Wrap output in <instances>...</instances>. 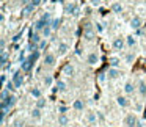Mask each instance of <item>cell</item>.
Here are the masks:
<instances>
[{
	"label": "cell",
	"instance_id": "13",
	"mask_svg": "<svg viewBox=\"0 0 146 127\" xmlns=\"http://www.w3.org/2000/svg\"><path fill=\"white\" fill-rule=\"evenodd\" d=\"M116 104H118V107H121V108H129L130 107V101H129L127 96H118Z\"/></svg>",
	"mask_w": 146,
	"mask_h": 127
},
{
	"label": "cell",
	"instance_id": "52",
	"mask_svg": "<svg viewBox=\"0 0 146 127\" xmlns=\"http://www.w3.org/2000/svg\"><path fill=\"white\" fill-rule=\"evenodd\" d=\"M42 2H44V3H47V2H49V0H42Z\"/></svg>",
	"mask_w": 146,
	"mask_h": 127
},
{
	"label": "cell",
	"instance_id": "17",
	"mask_svg": "<svg viewBox=\"0 0 146 127\" xmlns=\"http://www.w3.org/2000/svg\"><path fill=\"white\" fill-rule=\"evenodd\" d=\"M35 10H36L35 5H33V3H29V5H25V7L22 8V11H21V16L27 17V16H30V14H32Z\"/></svg>",
	"mask_w": 146,
	"mask_h": 127
},
{
	"label": "cell",
	"instance_id": "4",
	"mask_svg": "<svg viewBox=\"0 0 146 127\" xmlns=\"http://www.w3.org/2000/svg\"><path fill=\"white\" fill-rule=\"evenodd\" d=\"M138 118L135 113H129L124 116V127H138Z\"/></svg>",
	"mask_w": 146,
	"mask_h": 127
},
{
	"label": "cell",
	"instance_id": "18",
	"mask_svg": "<svg viewBox=\"0 0 146 127\" xmlns=\"http://www.w3.org/2000/svg\"><path fill=\"white\" fill-rule=\"evenodd\" d=\"M135 91H137V86L133 85V82H126L124 83V93H126V96L133 94Z\"/></svg>",
	"mask_w": 146,
	"mask_h": 127
},
{
	"label": "cell",
	"instance_id": "9",
	"mask_svg": "<svg viewBox=\"0 0 146 127\" xmlns=\"http://www.w3.org/2000/svg\"><path fill=\"white\" fill-rule=\"evenodd\" d=\"M111 47H113L115 50H124V47H127L126 46V38L116 36V38L113 39V42H111Z\"/></svg>",
	"mask_w": 146,
	"mask_h": 127
},
{
	"label": "cell",
	"instance_id": "51",
	"mask_svg": "<svg viewBox=\"0 0 146 127\" xmlns=\"http://www.w3.org/2000/svg\"><path fill=\"white\" fill-rule=\"evenodd\" d=\"M58 2H61V3H66V0H58Z\"/></svg>",
	"mask_w": 146,
	"mask_h": 127
},
{
	"label": "cell",
	"instance_id": "27",
	"mask_svg": "<svg viewBox=\"0 0 146 127\" xmlns=\"http://www.w3.org/2000/svg\"><path fill=\"white\" fill-rule=\"evenodd\" d=\"M68 50H69V46H68L66 42H60V44H58V55H60V57L66 55Z\"/></svg>",
	"mask_w": 146,
	"mask_h": 127
},
{
	"label": "cell",
	"instance_id": "34",
	"mask_svg": "<svg viewBox=\"0 0 146 127\" xmlns=\"http://www.w3.org/2000/svg\"><path fill=\"white\" fill-rule=\"evenodd\" d=\"M10 94H11V91L3 86V88H2V93H0V101H7V99L10 97Z\"/></svg>",
	"mask_w": 146,
	"mask_h": 127
},
{
	"label": "cell",
	"instance_id": "14",
	"mask_svg": "<svg viewBox=\"0 0 146 127\" xmlns=\"http://www.w3.org/2000/svg\"><path fill=\"white\" fill-rule=\"evenodd\" d=\"M74 71H76L74 64L72 63H66L63 66V69H61V74H63L64 77H71V75H74Z\"/></svg>",
	"mask_w": 146,
	"mask_h": 127
},
{
	"label": "cell",
	"instance_id": "10",
	"mask_svg": "<svg viewBox=\"0 0 146 127\" xmlns=\"http://www.w3.org/2000/svg\"><path fill=\"white\" fill-rule=\"evenodd\" d=\"M0 105H7V107H10V108L16 107V105H17V96L11 93L10 97H8L7 101H2V102H0Z\"/></svg>",
	"mask_w": 146,
	"mask_h": 127
},
{
	"label": "cell",
	"instance_id": "37",
	"mask_svg": "<svg viewBox=\"0 0 146 127\" xmlns=\"http://www.w3.org/2000/svg\"><path fill=\"white\" fill-rule=\"evenodd\" d=\"M39 19H42V21H46V22H49L50 24V21H52V16H50V13H47V11H44V13H41V17Z\"/></svg>",
	"mask_w": 146,
	"mask_h": 127
},
{
	"label": "cell",
	"instance_id": "35",
	"mask_svg": "<svg viewBox=\"0 0 146 127\" xmlns=\"http://www.w3.org/2000/svg\"><path fill=\"white\" fill-rule=\"evenodd\" d=\"M52 32H54V30H52V27H50V25H47L44 30H42V33H41L42 38H47V39H49V38H50V35H52Z\"/></svg>",
	"mask_w": 146,
	"mask_h": 127
},
{
	"label": "cell",
	"instance_id": "48",
	"mask_svg": "<svg viewBox=\"0 0 146 127\" xmlns=\"http://www.w3.org/2000/svg\"><path fill=\"white\" fill-rule=\"evenodd\" d=\"M0 47L7 49V39H5V38H2V41H0Z\"/></svg>",
	"mask_w": 146,
	"mask_h": 127
},
{
	"label": "cell",
	"instance_id": "6",
	"mask_svg": "<svg viewBox=\"0 0 146 127\" xmlns=\"http://www.w3.org/2000/svg\"><path fill=\"white\" fill-rule=\"evenodd\" d=\"M105 75H107V79H110V80H116V79H119L121 75H123V72H121V69L119 67H108L107 69V72H105Z\"/></svg>",
	"mask_w": 146,
	"mask_h": 127
},
{
	"label": "cell",
	"instance_id": "15",
	"mask_svg": "<svg viewBox=\"0 0 146 127\" xmlns=\"http://www.w3.org/2000/svg\"><path fill=\"white\" fill-rule=\"evenodd\" d=\"M57 124H58L60 127H68V126H69V118H68V114L58 113V116H57Z\"/></svg>",
	"mask_w": 146,
	"mask_h": 127
},
{
	"label": "cell",
	"instance_id": "28",
	"mask_svg": "<svg viewBox=\"0 0 146 127\" xmlns=\"http://www.w3.org/2000/svg\"><path fill=\"white\" fill-rule=\"evenodd\" d=\"M138 94L141 96V97H146V82L145 80H140L138 82Z\"/></svg>",
	"mask_w": 146,
	"mask_h": 127
},
{
	"label": "cell",
	"instance_id": "24",
	"mask_svg": "<svg viewBox=\"0 0 146 127\" xmlns=\"http://www.w3.org/2000/svg\"><path fill=\"white\" fill-rule=\"evenodd\" d=\"M66 88H68V86H66V83H64L63 82V80H58V82L57 83H55V88H54V93H64V91H66Z\"/></svg>",
	"mask_w": 146,
	"mask_h": 127
},
{
	"label": "cell",
	"instance_id": "32",
	"mask_svg": "<svg viewBox=\"0 0 146 127\" xmlns=\"http://www.w3.org/2000/svg\"><path fill=\"white\" fill-rule=\"evenodd\" d=\"M41 54H42L41 50H35V52H32V54L29 55V60H30V61H33V63H36V61H38L39 58H41Z\"/></svg>",
	"mask_w": 146,
	"mask_h": 127
},
{
	"label": "cell",
	"instance_id": "31",
	"mask_svg": "<svg viewBox=\"0 0 146 127\" xmlns=\"http://www.w3.org/2000/svg\"><path fill=\"white\" fill-rule=\"evenodd\" d=\"M133 61H135V54H133V52H127V54L124 55V63L133 64Z\"/></svg>",
	"mask_w": 146,
	"mask_h": 127
},
{
	"label": "cell",
	"instance_id": "38",
	"mask_svg": "<svg viewBox=\"0 0 146 127\" xmlns=\"http://www.w3.org/2000/svg\"><path fill=\"white\" fill-rule=\"evenodd\" d=\"M46 47H47V38H42V41L38 44V49L42 52V50H46Z\"/></svg>",
	"mask_w": 146,
	"mask_h": 127
},
{
	"label": "cell",
	"instance_id": "45",
	"mask_svg": "<svg viewBox=\"0 0 146 127\" xmlns=\"http://www.w3.org/2000/svg\"><path fill=\"white\" fill-rule=\"evenodd\" d=\"M91 5H90V7H85L83 8V14H85V16H88V14H91Z\"/></svg>",
	"mask_w": 146,
	"mask_h": 127
},
{
	"label": "cell",
	"instance_id": "7",
	"mask_svg": "<svg viewBox=\"0 0 146 127\" xmlns=\"http://www.w3.org/2000/svg\"><path fill=\"white\" fill-rule=\"evenodd\" d=\"M129 25H130V28H132L133 32H135V30H140V28H141V25H143V19L138 16V14H135V16L130 17Z\"/></svg>",
	"mask_w": 146,
	"mask_h": 127
},
{
	"label": "cell",
	"instance_id": "49",
	"mask_svg": "<svg viewBox=\"0 0 146 127\" xmlns=\"http://www.w3.org/2000/svg\"><path fill=\"white\" fill-rule=\"evenodd\" d=\"M0 22H2V25H5V14H2V16H0Z\"/></svg>",
	"mask_w": 146,
	"mask_h": 127
},
{
	"label": "cell",
	"instance_id": "46",
	"mask_svg": "<svg viewBox=\"0 0 146 127\" xmlns=\"http://www.w3.org/2000/svg\"><path fill=\"white\" fill-rule=\"evenodd\" d=\"M0 80H2V83H3V85L8 82V80H7V72H2V75H0Z\"/></svg>",
	"mask_w": 146,
	"mask_h": 127
},
{
	"label": "cell",
	"instance_id": "41",
	"mask_svg": "<svg viewBox=\"0 0 146 127\" xmlns=\"http://www.w3.org/2000/svg\"><path fill=\"white\" fill-rule=\"evenodd\" d=\"M102 3V0H90V5H91L93 8H99Z\"/></svg>",
	"mask_w": 146,
	"mask_h": 127
},
{
	"label": "cell",
	"instance_id": "11",
	"mask_svg": "<svg viewBox=\"0 0 146 127\" xmlns=\"http://www.w3.org/2000/svg\"><path fill=\"white\" fill-rule=\"evenodd\" d=\"M85 121L88 122V126H98V113L88 111V113L85 114Z\"/></svg>",
	"mask_w": 146,
	"mask_h": 127
},
{
	"label": "cell",
	"instance_id": "47",
	"mask_svg": "<svg viewBox=\"0 0 146 127\" xmlns=\"http://www.w3.org/2000/svg\"><path fill=\"white\" fill-rule=\"evenodd\" d=\"M32 3H33V5H35V7H36V8H38V7H39V5H42V3H44V2H42V0H32Z\"/></svg>",
	"mask_w": 146,
	"mask_h": 127
},
{
	"label": "cell",
	"instance_id": "43",
	"mask_svg": "<svg viewBox=\"0 0 146 127\" xmlns=\"http://www.w3.org/2000/svg\"><path fill=\"white\" fill-rule=\"evenodd\" d=\"M25 126H27V124L24 122L22 119H19V118H17V119L14 121V127H25Z\"/></svg>",
	"mask_w": 146,
	"mask_h": 127
},
{
	"label": "cell",
	"instance_id": "25",
	"mask_svg": "<svg viewBox=\"0 0 146 127\" xmlns=\"http://www.w3.org/2000/svg\"><path fill=\"white\" fill-rule=\"evenodd\" d=\"M30 96H32L33 99H39V97H42V91H41V88H38V86H33V88L30 89Z\"/></svg>",
	"mask_w": 146,
	"mask_h": 127
},
{
	"label": "cell",
	"instance_id": "36",
	"mask_svg": "<svg viewBox=\"0 0 146 127\" xmlns=\"http://www.w3.org/2000/svg\"><path fill=\"white\" fill-rule=\"evenodd\" d=\"M3 86H5V88H7V89H10L11 93H14V91H16V89H17V88H16V85H14V82H13V80H8V82L5 83Z\"/></svg>",
	"mask_w": 146,
	"mask_h": 127
},
{
	"label": "cell",
	"instance_id": "50",
	"mask_svg": "<svg viewBox=\"0 0 146 127\" xmlns=\"http://www.w3.org/2000/svg\"><path fill=\"white\" fill-rule=\"evenodd\" d=\"M25 127H36V126H33V124H27Z\"/></svg>",
	"mask_w": 146,
	"mask_h": 127
},
{
	"label": "cell",
	"instance_id": "2",
	"mask_svg": "<svg viewBox=\"0 0 146 127\" xmlns=\"http://www.w3.org/2000/svg\"><path fill=\"white\" fill-rule=\"evenodd\" d=\"M63 11H64V14H69V16H77L79 11H80V8H79V5H77L76 2L69 0V2L63 3Z\"/></svg>",
	"mask_w": 146,
	"mask_h": 127
},
{
	"label": "cell",
	"instance_id": "3",
	"mask_svg": "<svg viewBox=\"0 0 146 127\" xmlns=\"http://www.w3.org/2000/svg\"><path fill=\"white\" fill-rule=\"evenodd\" d=\"M55 63H57V55L55 54L47 52V54L42 55V64H44L46 67H54Z\"/></svg>",
	"mask_w": 146,
	"mask_h": 127
},
{
	"label": "cell",
	"instance_id": "39",
	"mask_svg": "<svg viewBox=\"0 0 146 127\" xmlns=\"http://www.w3.org/2000/svg\"><path fill=\"white\" fill-rule=\"evenodd\" d=\"M94 28H96V32H98V33H102L105 30V27H104V24H102V22H96L94 24Z\"/></svg>",
	"mask_w": 146,
	"mask_h": 127
},
{
	"label": "cell",
	"instance_id": "44",
	"mask_svg": "<svg viewBox=\"0 0 146 127\" xmlns=\"http://www.w3.org/2000/svg\"><path fill=\"white\" fill-rule=\"evenodd\" d=\"M21 39H22V35H21V33H17V35H14V36H13V42H14V44H17V42H19Z\"/></svg>",
	"mask_w": 146,
	"mask_h": 127
},
{
	"label": "cell",
	"instance_id": "1",
	"mask_svg": "<svg viewBox=\"0 0 146 127\" xmlns=\"http://www.w3.org/2000/svg\"><path fill=\"white\" fill-rule=\"evenodd\" d=\"M96 28L93 27V24H85V27H83V33H82V38L85 39V41H94L96 39Z\"/></svg>",
	"mask_w": 146,
	"mask_h": 127
},
{
	"label": "cell",
	"instance_id": "20",
	"mask_svg": "<svg viewBox=\"0 0 146 127\" xmlns=\"http://www.w3.org/2000/svg\"><path fill=\"white\" fill-rule=\"evenodd\" d=\"M41 108H38V107H35L32 111H30V116H32V119L33 121H41V118H42V113H41Z\"/></svg>",
	"mask_w": 146,
	"mask_h": 127
},
{
	"label": "cell",
	"instance_id": "42",
	"mask_svg": "<svg viewBox=\"0 0 146 127\" xmlns=\"http://www.w3.org/2000/svg\"><path fill=\"white\" fill-rule=\"evenodd\" d=\"M68 110H69V108H68L66 105H58V113L66 114V113H68Z\"/></svg>",
	"mask_w": 146,
	"mask_h": 127
},
{
	"label": "cell",
	"instance_id": "53",
	"mask_svg": "<svg viewBox=\"0 0 146 127\" xmlns=\"http://www.w3.org/2000/svg\"><path fill=\"white\" fill-rule=\"evenodd\" d=\"M47 127H50V126H47Z\"/></svg>",
	"mask_w": 146,
	"mask_h": 127
},
{
	"label": "cell",
	"instance_id": "33",
	"mask_svg": "<svg viewBox=\"0 0 146 127\" xmlns=\"http://www.w3.org/2000/svg\"><path fill=\"white\" fill-rule=\"evenodd\" d=\"M108 63H110L111 67H119L121 58H118V57H110V58H108Z\"/></svg>",
	"mask_w": 146,
	"mask_h": 127
},
{
	"label": "cell",
	"instance_id": "12",
	"mask_svg": "<svg viewBox=\"0 0 146 127\" xmlns=\"http://www.w3.org/2000/svg\"><path fill=\"white\" fill-rule=\"evenodd\" d=\"M47 25H50V24L46 22V21H42V19H38V21H35V24H33V30L38 32V33H42V30H44Z\"/></svg>",
	"mask_w": 146,
	"mask_h": 127
},
{
	"label": "cell",
	"instance_id": "23",
	"mask_svg": "<svg viewBox=\"0 0 146 127\" xmlns=\"http://www.w3.org/2000/svg\"><path fill=\"white\" fill-rule=\"evenodd\" d=\"M126 46L129 49H133L137 46V36L135 35H130V36H126Z\"/></svg>",
	"mask_w": 146,
	"mask_h": 127
},
{
	"label": "cell",
	"instance_id": "29",
	"mask_svg": "<svg viewBox=\"0 0 146 127\" xmlns=\"http://www.w3.org/2000/svg\"><path fill=\"white\" fill-rule=\"evenodd\" d=\"M61 22H63V21H61V17H54V19L50 21V27H52V30H58L61 27Z\"/></svg>",
	"mask_w": 146,
	"mask_h": 127
},
{
	"label": "cell",
	"instance_id": "30",
	"mask_svg": "<svg viewBox=\"0 0 146 127\" xmlns=\"http://www.w3.org/2000/svg\"><path fill=\"white\" fill-rule=\"evenodd\" d=\"M35 107H38V108H41V110H44V108L47 107V99H46V97H39V99H36Z\"/></svg>",
	"mask_w": 146,
	"mask_h": 127
},
{
	"label": "cell",
	"instance_id": "21",
	"mask_svg": "<svg viewBox=\"0 0 146 127\" xmlns=\"http://www.w3.org/2000/svg\"><path fill=\"white\" fill-rule=\"evenodd\" d=\"M42 41V35L38 32H32L30 33V42H35V44H39Z\"/></svg>",
	"mask_w": 146,
	"mask_h": 127
},
{
	"label": "cell",
	"instance_id": "26",
	"mask_svg": "<svg viewBox=\"0 0 146 127\" xmlns=\"http://www.w3.org/2000/svg\"><path fill=\"white\" fill-rule=\"evenodd\" d=\"M72 108H74L76 111H83V110H85V102L80 101V99H77V101H74Z\"/></svg>",
	"mask_w": 146,
	"mask_h": 127
},
{
	"label": "cell",
	"instance_id": "8",
	"mask_svg": "<svg viewBox=\"0 0 146 127\" xmlns=\"http://www.w3.org/2000/svg\"><path fill=\"white\" fill-rule=\"evenodd\" d=\"M99 61H101V55H99L98 52H90L88 57H86V63H88L90 66H98Z\"/></svg>",
	"mask_w": 146,
	"mask_h": 127
},
{
	"label": "cell",
	"instance_id": "22",
	"mask_svg": "<svg viewBox=\"0 0 146 127\" xmlns=\"http://www.w3.org/2000/svg\"><path fill=\"white\" fill-rule=\"evenodd\" d=\"M42 85H44L46 88H50V86L54 85V77H52V74H46V75L42 77Z\"/></svg>",
	"mask_w": 146,
	"mask_h": 127
},
{
	"label": "cell",
	"instance_id": "19",
	"mask_svg": "<svg viewBox=\"0 0 146 127\" xmlns=\"http://www.w3.org/2000/svg\"><path fill=\"white\" fill-rule=\"evenodd\" d=\"M110 10H111V13H115V14H121L124 11V7H123L121 2H113L111 7H110Z\"/></svg>",
	"mask_w": 146,
	"mask_h": 127
},
{
	"label": "cell",
	"instance_id": "16",
	"mask_svg": "<svg viewBox=\"0 0 146 127\" xmlns=\"http://www.w3.org/2000/svg\"><path fill=\"white\" fill-rule=\"evenodd\" d=\"M33 66H35V63L27 58V60H24L22 63H21V71H24V72H30V71L33 69Z\"/></svg>",
	"mask_w": 146,
	"mask_h": 127
},
{
	"label": "cell",
	"instance_id": "5",
	"mask_svg": "<svg viewBox=\"0 0 146 127\" xmlns=\"http://www.w3.org/2000/svg\"><path fill=\"white\" fill-rule=\"evenodd\" d=\"M11 80L14 82L16 88L19 89L21 86L24 85V80H25V79H24V71H21V69H19V71H16V72L13 74V77H11Z\"/></svg>",
	"mask_w": 146,
	"mask_h": 127
},
{
	"label": "cell",
	"instance_id": "40",
	"mask_svg": "<svg viewBox=\"0 0 146 127\" xmlns=\"http://www.w3.org/2000/svg\"><path fill=\"white\" fill-rule=\"evenodd\" d=\"M141 110H143V105L140 104V102H137V104H133V113H140Z\"/></svg>",
	"mask_w": 146,
	"mask_h": 127
}]
</instances>
